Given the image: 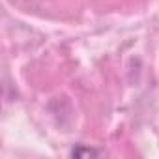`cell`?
<instances>
[{
    "instance_id": "obj_1",
    "label": "cell",
    "mask_w": 159,
    "mask_h": 159,
    "mask_svg": "<svg viewBox=\"0 0 159 159\" xmlns=\"http://www.w3.org/2000/svg\"><path fill=\"white\" fill-rule=\"evenodd\" d=\"M71 157H77V159H88V157H99L103 155L101 150L98 148H92V146H84V144H77L71 152H69Z\"/></svg>"
}]
</instances>
